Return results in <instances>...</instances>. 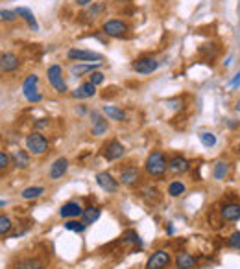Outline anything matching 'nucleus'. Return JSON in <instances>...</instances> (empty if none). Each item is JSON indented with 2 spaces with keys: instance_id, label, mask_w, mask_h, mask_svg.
Listing matches in <instances>:
<instances>
[{
  "instance_id": "obj_1",
  "label": "nucleus",
  "mask_w": 240,
  "mask_h": 269,
  "mask_svg": "<svg viewBox=\"0 0 240 269\" xmlns=\"http://www.w3.org/2000/svg\"><path fill=\"white\" fill-rule=\"evenodd\" d=\"M166 168H168V162H166V159H165V155L161 151L150 153L148 161H146V172L148 174L153 175V177H163Z\"/></svg>"
},
{
  "instance_id": "obj_2",
  "label": "nucleus",
  "mask_w": 240,
  "mask_h": 269,
  "mask_svg": "<svg viewBox=\"0 0 240 269\" xmlns=\"http://www.w3.org/2000/svg\"><path fill=\"white\" fill-rule=\"evenodd\" d=\"M37 83H39V78H37L36 74H30V76L24 79V83H22V94H24V98H26L28 102H32V104H37V102L43 100V94H41L39 89H37Z\"/></svg>"
},
{
  "instance_id": "obj_3",
  "label": "nucleus",
  "mask_w": 240,
  "mask_h": 269,
  "mask_svg": "<svg viewBox=\"0 0 240 269\" xmlns=\"http://www.w3.org/2000/svg\"><path fill=\"white\" fill-rule=\"evenodd\" d=\"M26 149L34 155H43L48 149V140L45 139V135L41 133H30L26 137Z\"/></svg>"
},
{
  "instance_id": "obj_4",
  "label": "nucleus",
  "mask_w": 240,
  "mask_h": 269,
  "mask_svg": "<svg viewBox=\"0 0 240 269\" xmlns=\"http://www.w3.org/2000/svg\"><path fill=\"white\" fill-rule=\"evenodd\" d=\"M46 76H48V81H50V85L54 87V90H57V92H67V83H65V79H63V70L59 65H52L48 72H46Z\"/></svg>"
},
{
  "instance_id": "obj_5",
  "label": "nucleus",
  "mask_w": 240,
  "mask_h": 269,
  "mask_svg": "<svg viewBox=\"0 0 240 269\" xmlns=\"http://www.w3.org/2000/svg\"><path fill=\"white\" fill-rule=\"evenodd\" d=\"M67 57L71 61H85V63H100L102 61V54H96L92 50H81V48H72L67 52Z\"/></svg>"
},
{
  "instance_id": "obj_6",
  "label": "nucleus",
  "mask_w": 240,
  "mask_h": 269,
  "mask_svg": "<svg viewBox=\"0 0 240 269\" xmlns=\"http://www.w3.org/2000/svg\"><path fill=\"white\" fill-rule=\"evenodd\" d=\"M131 69L137 72V74H151L159 69V61L153 59V57H141V59L133 61Z\"/></svg>"
},
{
  "instance_id": "obj_7",
  "label": "nucleus",
  "mask_w": 240,
  "mask_h": 269,
  "mask_svg": "<svg viewBox=\"0 0 240 269\" xmlns=\"http://www.w3.org/2000/svg\"><path fill=\"white\" fill-rule=\"evenodd\" d=\"M102 30H104V34L109 35V37H122V35H126V32H128V24L122 22V20L113 18V20L104 22Z\"/></svg>"
},
{
  "instance_id": "obj_8",
  "label": "nucleus",
  "mask_w": 240,
  "mask_h": 269,
  "mask_svg": "<svg viewBox=\"0 0 240 269\" xmlns=\"http://www.w3.org/2000/svg\"><path fill=\"white\" fill-rule=\"evenodd\" d=\"M170 264V254L166 251H155L148 258V264H146V269H165Z\"/></svg>"
},
{
  "instance_id": "obj_9",
  "label": "nucleus",
  "mask_w": 240,
  "mask_h": 269,
  "mask_svg": "<svg viewBox=\"0 0 240 269\" xmlns=\"http://www.w3.org/2000/svg\"><path fill=\"white\" fill-rule=\"evenodd\" d=\"M96 182H98V186H100L102 190H106L107 194H115V192L118 190V182H116V179H113V175L107 174V172H100V174L96 175Z\"/></svg>"
},
{
  "instance_id": "obj_10",
  "label": "nucleus",
  "mask_w": 240,
  "mask_h": 269,
  "mask_svg": "<svg viewBox=\"0 0 240 269\" xmlns=\"http://www.w3.org/2000/svg\"><path fill=\"white\" fill-rule=\"evenodd\" d=\"M18 65H20V59L15 54L11 52L0 54V70L2 72H13V70L18 69Z\"/></svg>"
},
{
  "instance_id": "obj_11",
  "label": "nucleus",
  "mask_w": 240,
  "mask_h": 269,
  "mask_svg": "<svg viewBox=\"0 0 240 269\" xmlns=\"http://www.w3.org/2000/svg\"><path fill=\"white\" fill-rule=\"evenodd\" d=\"M124 153H126V148L120 142H116V140H111L106 148H104V159L106 161H116V159H120Z\"/></svg>"
},
{
  "instance_id": "obj_12",
  "label": "nucleus",
  "mask_w": 240,
  "mask_h": 269,
  "mask_svg": "<svg viewBox=\"0 0 240 269\" xmlns=\"http://www.w3.org/2000/svg\"><path fill=\"white\" fill-rule=\"evenodd\" d=\"M67 170H69V161L65 159V157H59V159H55L54 161V164L50 166V172H48V177L50 179H61L63 175L67 174Z\"/></svg>"
},
{
  "instance_id": "obj_13",
  "label": "nucleus",
  "mask_w": 240,
  "mask_h": 269,
  "mask_svg": "<svg viewBox=\"0 0 240 269\" xmlns=\"http://www.w3.org/2000/svg\"><path fill=\"white\" fill-rule=\"evenodd\" d=\"M83 214V209H81V205L78 201H69V203H65L61 209H59V216L61 217H81Z\"/></svg>"
},
{
  "instance_id": "obj_14",
  "label": "nucleus",
  "mask_w": 240,
  "mask_h": 269,
  "mask_svg": "<svg viewBox=\"0 0 240 269\" xmlns=\"http://www.w3.org/2000/svg\"><path fill=\"white\" fill-rule=\"evenodd\" d=\"M225 221H239L240 219V203H225L220 210Z\"/></svg>"
},
{
  "instance_id": "obj_15",
  "label": "nucleus",
  "mask_w": 240,
  "mask_h": 269,
  "mask_svg": "<svg viewBox=\"0 0 240 269\" xmlns=\"http://www.w3.org/2000/svg\"><path fill=\"white\" fill-rule=\"evenodd\" d=\"M91 118H92V135L94 137H100V135H104L107 131V120L102 116L100 113L96 111H92L91 113Z\"/></svg>"
},
{
  "instance_id": "obj_16",
  "label": "nucleus",
  "mask_w": 240,
  "mask_h": 269,
  "mask_svg": "<svg viewBox=\"0 0 240 269\" xmlns=\"http://www.w3.org/2000/svg\"><path fill=\"white\" fill-rule=\"evenodd\" d=\"M94 94H96V85H92L91 81H87V83H81L76 90H72V96H74V98H78V100L92 98Z\"/></svg>"
},
{
  "instance_id": "obj_17",
  "label": "nucleus",
  "mask_w": 240,
  "mask_h": 269,
  "mask_svg": "<svg viewBox=\"0 0 240 269\" xmlns=\"http://www.w3.org/2000/svg\"><path fill=\"white\" fill-rule=\"evenodd\" d=\"M190 164H188V161L185 157H174V159H170L168 162V170L170 172H174V174H185Z\"/></svg>"
},
{
  "instance_id": "obj_18",
  "label": "nucleus",
  "mask_w": 240,
  "mask_h": 269,
  "mask_svg": "<svg viewBox=\"0 0 240 269\" xmlns=\"http://www.w3.org/2000/svg\"><path fill=\"white\" fill-rule=\"evenodd\" d=\"M196 266V258L190 252H179L176 256V268L178 269H192Z\"/></svg>"
},
{
  "instance_id": "obj_19",
  "label": "nucleus",
  "mask_w": 240,
  "mask_h": 269,
  "mask_svg": "<svg viewBox=\"0 0 240 269\" xmlns=\"http://www.w3.org/2000/svg\"><path fill=\"white\" fill-rule=\"evenodd\" d=\"M17 15L26 20V24L30 26L32 32H39V24H37V18L34 17V13L28 8H17Z\"/></svg>"
},
{
  "instance_id": "obj_20",
  "label": "nucleus",
  "mask_w": 240,
  "mask_h": 269,
  "mask_svg": "<svg viewBox=\"0 0 240 269\" xmlns=\"http://www.w3.org/2000/svg\"><path fill=\"white\" fill-rule=\"evenodd\" d=\"M104 114H106L109 120H115V122L126 120V113L122 109L115 107V105H104Z\"/></svg>"
},
{
  "instance_id": "obj_21",
  "label": "nucleus",
  "mask_w": 240,
  "mask_h": 269,
  "mask_svg": "<svg viewBox=\"0 0 240 269\" xmlns=\"http://www.w3.org/2000/svg\"><path fill=\"white\" fill-rule=\"evenodd\" d=\"M137 179H139V170L137 168H133V166H129V168H124L122 172H120V181H122V184H133V182H137Z\"/></svg>"
},
{
  "instance_id": "obj_22",
  "label": "nucleus",
  "mask_w": 240,
  "mask_h": 269,
  "mask_svg": "<svg viewBox=\"0 0 240 269\" xmlns=\"http://www.w3.org/2000/svg\"><path fill=\"white\" fill-rule=\"evenodd\" d=\"M11 159H13V162H15L17 168H22V170H24V168L30 166V155H28L24 149H17V151H13Z\"/></svg>"
},
{
  "instance_id": "obj_23",
  "label": "nucleus",
  "mask_w": 240,
  "mask_h": 269,
  "mask_svg": "<svg viewBox=\"0 0 240 269\" xmlns=\"http://www.w3.org/2000/svg\"><path fill=\"white\" fill-rule=\"evenodd\" d=\"M100 209L98 207H89V209L83 210V214H81V221L85 223V225H91V223H94L98 221V217H100Z\"/></svg>"
},
{
  "instance_id": "obj_24",
  "label": "nucleus",
  "mask_w": 240,
  "mask_h": 269,
  "mask_svg": "<svg viewBox=\"0 0 240 269\" xmlns=\"http://www.w3.org/2000/svg\"><path fill=\"white\" fill-rule=\"evenodd\" d=\"M100 67V63H85V65H72V69H71V72H72V76H81V74H85V72H94V70Z\"/></svg>"
},
{
  "instance_id": "obj_25",
  "label": "nucleus",
  "mask_w": 240,
  "mask_h": 269,
  "mask_svg": "<svg viewBox=\"0 0 240 269\" xmlns=\"http://www.w3.org/2000/svg\"><path fill=\"white\" fill-rule=\"evenodd\" d=\"M229 174V164L227 162H223V161H220V162H216L213 168V177L216 179V181H222V179H225V175Z\"/></svg>"
},
{
  "instance_id": "obj_26",
  "label": "nucleus",
  "mask_w": 240,
  "mask_h": 269,
  "mask_svg": "<svg viewBox=\"0 0 240 269\" xmlns=\"http://www.w3.org/2000/svg\"><path fill=\"white\" fill-rule=\"evenodd\" d=\"M15 269H45V264L39 262L37 258H26V260L18 262Z\"/></svg>"
},
{
  "instance_id": "obj_27",
  "label": "nucleus",
  "mask_w": 240,
  "mask_h": 269,
  "mask_svg": "<svg viewBox=\"0 0 240 269\" xmlns=\"http://www.w3.org/2000/svg\"><path fill=\"white\" fill-rule=\"evenodd\" d=\"M106 11V4L104 2H96V4H92L85 13H83V17H87L89 20H92V18H96L98 15H102Z\"/></svg>"
},
{
  "instance_id": "obj_28",
  "label": "nucleus",
  "mask_w": 240,
  "mask_h": 269,
  "mask_svg": "<svg viewBox=\"0 0 240 269\" xmlns=\"http://www.w3.org/2000/svg\"><path fill=\"white\" fill-rule=\"evenodd\" d=\"M45 194V188H41V186H30V188H24L22 190V197L24 199H37V197H41Z\"/></svg>"
},
{
  "instance_id": "obj_29",
  "label": "nucleus",
  "mask_w": 240,
  "mask_h": 269,
  "mask_svg": "<svg viewBox=\"0 0 240 269\" xmlns=\"http://www.w3.org/2000/svg\"><path fill=\"white\" fill-rule=\"evenodd\" d=\"M200 142L203 144L205 148H214L216 146V135L209 133V131H202L200 133Z\"/></svg>"
},
{
  "instance_id": "obj_30",
  "label": "nucleus",
  "mask_w": 240,
  "mask_h": 269,
  "mask_svg": "<svg viewBox=\"0 0 240 269\" xmlns=\"http://www.w3.org/2000/svg\"><path fill=\"white\" fill-rule=\"evenodd\" d=\"M181 194H185V184L181 181H174L168 184V196L172 197H179Z\"/></svg>"
},
{
  "instance_id": "obj_31",
  "label": "nucleus",
  "mask_w": 240,
  "mask_h": 269,
  "mask_svg": "<svg viewBox=\"0 0 240 269\" xmlns=\"http://www.w3.org/2000/svg\"><path fill=\"white\" fill-rule=\"evenodd\" d=\"M65 229L67 231H74V233H83L87 229V225L83 221H78V219H71V221L65 223Z\"/></svg>"
},
{
  "instance_id": "obj_32",
  "label": "nucleus",
  "mask_w": 240,
  "mask_h": 269,
  "mask_svg": "<svg viewBox=\"0 0 240 269\" xmlns=\"http://www.w3.org/2000/svg\"><path fill=\"white\" fill-rule=\"evenodd\" d=\"M11 227H13V223H11V219H9L8 216H0V236L8 234L9 231H11Z\"/></svg>"
},
{
  "instance_id": "obj_33",
  "label": "nucleus",
  "mask_w": 240,
  "mask_h": 269,
  "mask_svg": "<svg viewBox=\"0 0 240 269\" xmlns=\"http://www.w3.org/2000/svg\"><path fill=\"white\" fill-rule=\"evenodd\" d=\"M17 17V9H0V18L6 22H13Z\"/></svg>"
},
{
  "instance_id": "obj_34",
  "label": "nucleus",
  "mask_w": 240,
  "mask_h": 269,
  "mask_svg": "<svg viewBox=\"0 0 240 269\" xmlns=\"http://www.w3.org/2000/svg\"><path fill=\"white\" fill-rule=\"evenodd\" d=\"M124 242L137 245V243H141V238H139V234H137V231H126L124 233Z\"/></svg>"
},
{
  "instance_id": "obj_35",
  "label": "nucleus",
  "mask_w": 240,
  "mask_h": 269,
  "mask_svg": "<svg viewBox=\"0 0 240 269\" xmlns=\"http://www.w3.org/2000/svg\"><path fill=\"white\" fill-rule=\"evenodd\" d=\"M104 74H102V72H98V70H94V72H91L89 74V81L91 83H92V85H102V83H104Z\"/></svg>"
},
{
  "instance_id": "obj_36",
  "label": "nucleus",
  "mask_w": 240,
  "mask_h": 269,
  "mask_svg": "<svg viewBox=\"0 0 240 269\" xmlns=\"http://www.w3.org/2000/svg\"><path fill=\"white\" fill-rule=\"evenodd\" d=\"M227 245L233 247V249H240V233L239 231H237V233H233V234L227 238Z\"/></svg>"
},
{
  "instance_id": "obj_37",
  "label": "nucleus",
  "mask_w": 240,
  "mask_h": 269,
  "mask_svg": "<svg viewBox=\"0 0 240 269\" xmlns=\"http://www.w3.org/2000/svg\"><path fill=\"white\" fill-rule=\"evenodd\" d=\"M8 164H9V155L4 153V151H0V170H6Z\"/></svg>"
},
{
  "instance_id": "obj_38",
  "label": "nucleus",
  "mask_w": 240,
  "mask_h": 269,
  "mask_svg": "<svg viewBox=\"0 0 240 269\" xmlns=\"http://www.w3.org/2000/svg\"><path fill=\"white\" fill-rule=\"evenodd\" d=\"M240 85V72L239 74H235V78L229 81V87H239Z\"/></svg>"
},
{
  "instance_id": "obj_39",
  "label": "nucleus",
  "mask_w": 240,
  "mask_h": 269,
  "mask_svg": "<svg viewBox=\"0 0 240 269\" xmlns=\"http://www.w3.org/2000/svg\"><path fill=\"white\" fill-rule=\"evenodd\" d=\"M91 2H92V0H76V4H78V6H89Z\"/></svg>"
},
{
  "instance_id": "obj_40",
  "label": "nucleus",
  "mask_w": 240,
  "mask_h": 269,
  "mask_svg": "<svg viewBox=\"0 0 240 269\" xmlns=\"http://www.w3.org/2000/svg\"><path fill=\"white\" fill-rule=\"evenodd\" d=\"M237 111H240V100L237 102Z\"/></svg>"
},
{
  "instance_id": "obj_41",
  "label": "nucleus",
  "mask_w": 240,
  "mask_h": 269,
  "mask_svg": "<svg viewBox=\"0 0 240 269\" xmlns=\"http://www.w3.org/2000/svg\"><path fill=\"white\" fill-rule=\"evenodd\" d=\"M4 205H6V201H0V209H2V207H4Z\"/></svg>"
}]
</instances>
